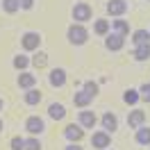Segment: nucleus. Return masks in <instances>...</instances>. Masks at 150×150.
<instances>
[{"mask_svg":"<svg viewBox=\"0 0 150 150\" xmlns=\"http://www.w3.org/2000/svg\"><path fill=\"white\" fill-rule=\"evenodd\" d=\"M112 146V134L105 130H98L91 134V148L93 150H107Z\"/></svg>","mask_w":150,"mask_h":150,"instance_id":"39448f33","label":"nucleus"},{"mask_svg":"<svg viewBox=\"0 0 150 150\" xmlns=\"http://www.w3.org/2000/svg\"><path fill=\"white\" fill-rule=\"evenodd\" d=\"M41 98H43V93L39 91L37 86H32V89H28V91L23 93V100H25V105H30V107L39 105V103H41Z\"/></svg>","mask_w":150,"mask_h":150,"instance_id":"f3484780","label":"nucleus"},{"mask_svg":"<svg viewBox=\"0 0 150 150\" xmlns=\"http://www.w3.org/2000/svg\"><path fill=\"white\" fill-rule=\"evenodd\" d=\"M66 39H68L71 46L80 48L89 41V30H86L82 23H73V25H68V30H66Z\"/></svg>","mask_w":150,"mask_h":150,"instance_id":"f257e3e1","label":"nucleus"},{"mask_svg":"<svg viewBox=\"0 0 150 150\" xmlns=\"http://www.w3.org/2000/svg\"><path fill=\"white\" fill-rule=\"evenodd\" d=\"M141 125H146V112L139 109V107H134V109L127 114V127H130V130H137Z\"/></svg>","mask_w":150,"mask_h":150,"instance_id":"1a4fd4ad","label":"nucleus"},{"mask_svg":"<svg viewBox=\"0 0 150 150\" xmlns=\"http://www.w3.org/2000/svg\"><path fill=\"white\" fill-rule=\"evenodd\" d=\"M9 148L11 150H25V139H23V137H11L9 139Z\"/></svg>","mask_w":150,"mask_h":150,"instance_id":"cd10ccee","label":"nucleus"},{"mask_svg":"<svg viewBox=\"0 0 150 150\" xmlns=\"http://www.w3.org/2000/svg\"><path fill=\"white\" fill-rule=\"evenodd\" d=\"M105 9H107V14H109L112 18H123V16L127 14V9H130V5H127L125 0H109V2L105 5Z\"/></svg>","mask_w":150,"mask_h":150,"instance_id":"20e7f679","label":"nucleus"},{"mask_svg":"<svg viewBox=\"0 0 150 150\" xmlns=\"http://www.w3.org/2000/svg\"><path fill=\"white\" fill-rule=\"evenodd\" d=\"M25 130H28V134H32V137H39L41 132L46 130V121H43L41 116H28V118H25Z\"/></svg>","mask_w":150,"mask_h":150,"instance_id":"0eeeda50","label":"nucleus"},{"mask_svg":"<svg viewBox=\"0 0 150 150\" xmlns=\"http://www.w3.org/2000/svg\"><path fill=\"white\" fill-rule=\"evenodd\" d=\"M64 150H82V146H80V143H71V141H68V146H66Z\"/></svg>","mask_w":150,"mask_h":150,"instance_id":"7c9ffc66","label":"nucleus"},{"mask_svg":"<svg viewBox=\"0 0 150 150\" xmlns=\"http://www.w3.org/2000/svg\"><path fill=\"white\" fill-rule=\"evenodd\" d=\"M109 32H112V21H107V18H96L93 21V34L107 37Z\"/></svg>","mask_w":150,"mask_h":150,"instance_id":"4468645a","label":"nucleus"},{"mask_svg":"<svg viewBox=\"0 0 150 150\" xmlns=\"http://www.w3.org/2000/svg\"><path fill=\"white\" fill-rule=\"evenodd\" d=\"M148 2H150V0H148Z\"/></svg>","mask_w":150,"mask_h":150,"instance_id":"f704fd0d","label":"nucleus"},{"mask_svg":"<svg viewBox=\"0 0 150 150\" xmlns=\"http://www.w3.org/2000/svg\"><path fill=\"white\" fill-rule=\"evenodd\" d=\"M123 103L130 105V107H137V105L141 103L139 89H125V93H123Z\"/></svg>","mask_w":150,"mask_h":150,"instance_id":"5701e85b","label":"nucleus"},{"mask_svg":"<svg viewBox=\"0 0 150 150\" xmlns=\"http://www.w3.org/2000/svg\"><path fill=\"white\" fill-rule=\"evenodd\" d=\"M43 146H41V141L37 139V137H32L30 134L28 139H25V150H41Z\"/></svg>","mask_w":150,"mask_h":150,"instance_id":"bb28decb","label":"nucleus"},{"mask_svg":"<svg viewBox=\"0 0 150 150\" xmlns=\"http://www.w3.org/2000/svg\"><path fill=\"white\" fill-rule=\"evenodd\" d=\"M132 57H134L137 62H148V59H150V43L134 46V50H132Z\"/></svg>","mask_w":150,"mask_h":150,"instance_id":"aec40b11","label":"nucleus"},{"mask_svg":"<svg viewBox=\"0 0 150 150\" xmlns=\"http://www.w3.org/2000/svg\"><path fill=\"white\" fill-rule=\"evenodd\" d=\"M77 123H80L84 130H93L96 123H98V118H96V114L89 112V107H86V109H82V112L77 114Z\"/></svg>","mask_w":150,"mask_h":150,"instance_id":"f8f14e48","label":"nucleus"},{"mask_svg":"<svg viewBox=\"0 0 150 150\" xmlns=\"http://www.w3.org/2000/svg\"><path fill=\"white\" fill-rule=\"evenodd\" d=\"M32 59V66H37V68H43V66H48V55L43 52V50H37L34 55L30 57Z\"/></svg>","mask_w":150,"mask_h":150,"instance_id":"b1692460","label":"nucleus"},{"mask_svg":"<svg viewBox=\"0 0 150 150\" xmlns=\"http://www.w3.org/2000/svg\"><path fill=\"white\" fill-rule=\"evenodd\" d=\"M16 82H18L21 89H25V91H28V89H32V86H37V75H32L30 71H23V73L18 75V80H16Z\"/></svg>","mask_w":150,"mask_h":150,"instance_id":"dca6fc26","label":"nucleus"},{"mask_svg":"<svg viewBox=\"0 0 150 150\" xmlns=\"http://www.w3.org/2000/svg\"><path fill=\"white\" fill-rule=\"evenodd\" d=\"M41 41L43 37L39 34V32H23V37H21V48L25 50V52H37L39 48H41Z\"/></svg>","mask_w":150,"mask_h":150,"instance_id":"7ed1b4c3","label":"nucleus"},{"mask_svg":"<svg viewBox=\"0 0 150 150\" xmlns=\"http://www.w3.org/2000/svg\"><path fill=\"white\" fill-rule=\"evenodd\" d=\"M91 150H93V148H91Z\"/></svg>","mask_w":150,"mask_h":150,"instance_id":"c9c22d12","label":"nucleus"},{"mask_svg":"<svg viewBox=\"0 0 150 150\" xmlns=\"http://www.w3.org/2000/svg\"><path fill=\"white\" fill-rule=\"evenodd\" d=\"M5 130V123H2V118H0V132Z\"/></svg>","mask_w":150,"mask_h":150,"instance_id":"473e14b6","label":"nucleus"},{"mask_svg":"<svg viewBox=\"0 0 150 150\" xmlns=\"http://www.w3.org/2000/svg\"><path fill=\"white\" fill-rule=\"evenodd\" d=\"M82 89H84L91 98H96V96H98V91H100V84H98V82H93V80H86V82H82Z\"/></svg>","mask_w":150,"mask_h":150,"instance_id":"a878e982","label":"nucleus"},{"mask_svg":"<svg viewBox=\"0 0 150 150\" xmlns=\"http://www.w3.org/2000/svg\"><path fill=\"white\" fill-rule=\"evenodd\" d=\"M107 150H114V148H107Z\"/></svg>","mask_w":150,"mask_h":150,"instance_id":"72a5a7b5","label":"nucleus"},{"mask_svg":"<svg viewBox=\"0 0 150 150\" xmlns=\"http://www.w3.org/2000/svg\"><path fill=\"white\" fill-rule=\"evenodd\" d=\"M134 141L139 146H150V125H141L134 130Z\"/></svg>","mask_w":150,"mask_h":150,"instance_id":"2eb2a0df","label":"nucleus"},{"mask_svg":"<svg viewBox=\"0 0 150 150\" xmlns=\"http://www.w3.org/2000/svg\"><path fill=\"white\" fill-rule=\"evenodd\" d=\"M2 109H5V100L0 98V112H2Z\"/></svg>","mask_w":150,"mask_h":150,"instance_id":"2f4dec72","label":"nucleus"},{"mask_svg":"<svg viewBox=\"0 0 150 150\" xmlns=\"http://www.w3.org/2000/svg\"><path fill=\"white\" fill-rule=\"evenodd\" d=\"M123 46H125V37H123V34L109 32V34L105 37V48H107L109 52H118V50H123Z\"/></svg>","mask_w":150,"mask_h":150,"instance_id":"6e6552de","label":"nucleus"},{"mask_svg":"<svg viewBox=\"0 0 150 150\" xmlns=\"http://www.w3.org/2000/svg\"><path fill=\"white\" fill-rule=\"evenodd\" d=\"M91 103H93V98L86 93L84 89H80V91H75V93H73V105H75V107H80V109H86V107H89Z\"/></svg>","mask_w":150,"mask_h":150,"instance_id":"ddd939ff","label":"nucleus"},{"mask_svg":"<svg viewBox=\"0 0 150 150\" xmlns=\"http://www.w3.org/2000/svg\"><path fill=\"white\" fill-rule=\"evenodd\" d=\"M48 116L52 118V121H62L66 116V107L62 103H52L50 107H48Z\"/></svg>","mask_w":150,"mask_h":150,"instance_id":"4be33fe9","label":"nucleus"},{"mask_svg":"<svg viewBox=\"0 0 150 150\" xmlns=\"http://www.w3.org/2000/svg\"><path fill=\"white\" fill-rule=\"evenodd\" d=\"M132 46H141V43H150V32L148 30H134L130 34Z\"/></svg>","mask_w":150,"mask_h":150,"instance_id":"412c9836","label":"nucleus"},{"mask_svg":"<svg viewBox=\"0 0 150 150\" xmlns=\"http://www.w3.org/2000/svg\"><path fill=\"white\" fill-rule=\"evenodd\" d=\"M100 125H103L105 132H109V134H114V132L118 130V116L114 112H105L103 118H100Z\"/></svg>","mask_w":150,"mask_h":150,"instance_id":"9b49d317","label":"nucleus"},{"mask_svg":"<svg viewBox=\"0 0 150 150\" xmlns=\"http://www.w3.org/2000/svg\"><path fill=\"white\" fill-rule=\"evenodd\" d=\"M30 64H32V59H30V57L25 55V52H18V55H16L14 59H11V66H14V68H16L18 73L28 71V66H30Z\"/></svg>","mask_w":150,"mask_h":150,"instance_id":"6ab92c4d","label":"nucleus"},{"mask_svg":"<svg viewBox=\"0 0 150 150\" xmlns=\"http://www.w3.org/2000/svg\"><path fill=\"white\" fill-rule=\"evenodd\" d=\"M139 96H141L143 103H150V84H148V82L139 86Z\"/></svg>","mask_w":150,"mask_h":150,"instance_id":"c85d7f7f","label":"nucleus"},{"mask_svg":"<svg viewBox=\"0 0 150 150\" xmlns=\"http://www.w3.org/2000/svg\"><path fill=\"white\" fill-rule=\"evenodd\" d=\"M71 16H73V23H82V25H84L86 21H91L93 9H91L89 2H75L73 9H71Z\"/></svg>","mask_w":150,"mask_h":150,"instance_id":"f03ea898","label":"nucleus"},{"mask_svg":"<svg viewBox=\"0 0 150 150\" xmlns=\"http://www.w3.org/2000/svg\"><path fill=\"white\" fill-rule=\"evenodd\" d=\"M21 9V0H2V11L5 14H16Z\"/></svg>","mask_w":150,"mask_h":150,"instance_id":"393cba45","label":"nucleus"},{"mask_svg":"<svg viewBox=\"0 0 150 150\" xmlns=\"http://www.w3.org/2000/svg\"><path fill=\"white\" fill-rule=\"evenodd\" d=\"M112 32L123 34V37L127 39V37H130V23H127L125 18H114L112 21Z\"/></svg>","mask_w":150,"mask_h":150,"instance_id":"a211bd4d","label":"nucleus"},{"mask_svg":"<svg viewBox=\"0 0 150 150\" xmlns=\"http://www.w3.org/2000/svg\"><path fill=\"white\" fill-rule=\"evenodd\" d=\"M66 80H68V75H66L64 68H52L48 73V82H50V86H55V89H62L66 84Z\"/></svg>","mask_w":150,"mask_h":150,"instance_id":"9d476101","label":"nucleus"},{"mask_svg":"<svg viewBox=\"0 0 150 150\" xmlns=\"http://www.w3.org/2000/svg\"><path fill=\"white\" fill-rule=\"evenodd\" d=\"M64 137L71 143H80V141L84 139V127L80 125V123H68L64 127Z\"/></svg>","mask_w":150,"mask_h":150,"instance_id":"423d86ee","label":"nucleus"},{"mask_svg":"<svg viewBox=\"0 0 150 150\" xmlns=\"http://www.w3.org/2000/svg\"><path fill=\"white\" fill-rule=\"evenodd\" d=\"M21 9H23V11L34 9V0H21Z\"/></svg>","mask_w":150,"mask_h":150,"instance_id":"c756f323","label":"nucleus"}]
</instances>
